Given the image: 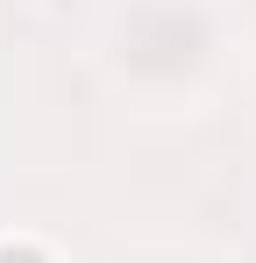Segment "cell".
<instances>
[{
	"instance_id": "6da1fadb",
	"label": "cell",
	"mask_w": 256,
	"mask_h": 263,
	"mask_svg": "<svg viewBox=\"0 0 256 263\" xmlns=\"http://www.w3.org/2000/svg\"><path fill=\"white\" fill-rule=\"evenodd\" d=\"M0 263H43V256L29 249V242H22V249H0Z\"/></svg>"
}]
</instances>
